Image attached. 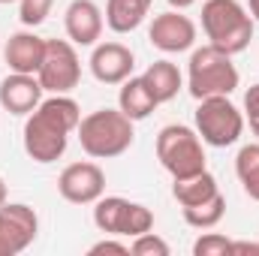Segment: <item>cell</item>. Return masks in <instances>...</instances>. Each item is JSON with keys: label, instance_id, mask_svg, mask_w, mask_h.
Listing matches in <instances>:
<instances>
[{"label": "cell", "instance_id": "cell-1", "mask_svg": "<svg viewBox=\"0 0 259 256\" xmlns=\"http://www.w3.org/2000/svg\"><path fill=\"white\" fill-rule=\"evenodd\" d=\"M81 109L69 94H52L46 97L24 121V154L33 163H55L66 154L69 136L78 130Z\"/></svg>", "mask_w": 259, "mask_h": 256}, {"label": "cell", "instance_id": "cell-2", "mask_svg": "<svg viewBox=\"0 0 259 256\" xmlns=\"http://www.w3.org/2000/svg\"><path fill=\"white\" fill-rule=\"evenodd\" d=\"M136 121H130L121 109H97L78 121V145L94 160H112L133 148Z\"/></svg>", "mask_w": 259, "mask_h": 256}, {"label": "cell", "instance_id": "cell-3", "mask_svg": "<svg viewBox=\"0 0 259 256\" xmlns=\"http://www.w3.org/2000/svg\"><path fill=\"white\" fill-rule=\"evenodd\" d=\"M202 30L208 42L226 55H241L253 39V18L238 0H205L202 3Z\"/></svg>", "mask_w": 259, "mask_h": 256}, {"label": "cell", "instance_id": "cell-4", "mask_svg": "<svg viewBox=\"0 0 259 256\" xmlns=\"http://www.w3.org/2000/svg\"><path fill=\"white\" fill-rule=\"evenodd\" d=\"M241 75L238 66L232 64V55L214 49L211 42L193 49L190 64H187V91L196 103L205 97H229L238 88Z\"/></svg>", "mask_w": 259, "mask_h": 256}, {"label": "cell", "instance_id": "cell-5", "mask_svg": "<svg viewBox=\"0 0 259 256\" xmlns=\"http://www.w3.org/2000/svg\"><path fill=\"white\" fill-rule=\"evenodd\" d=\"M157 160L172 175V181L190 178V175H199L208 169L205 166V142L187 124H169L157 133Z\"/></svg>", "mask_w": 259, "mask_h": 256}, {"label": "cell", "instance_id": "cell-6", "mask_svg": "<svg viewBox=\"0 0 259 256\" xmlns=\"http://www.w3.org/2000/svg\"><path fill=\"white\" fill-rule=\"evenodd\" d=\"M196 133L211 148H229L244 133V112L229 97H205L196 106Z\"/></svg>", "mask_w": 259, "mask_h": 256}, {"label": "cell", "instance_id": "cell-7", "mask_svg": "<svg viewBox=\"0 0 259 256\" xmlns=\"http://www.w3.org/2000/svg\"><path fill=\"white\" fill-rule=\"evenodd\" d=\"M94 226L103 235L136 238L154 229V211L142 202H130L124 196H100L94 202Z\"/></svg>", "mask_w": 259, "mask_h": 256}, {"label": "cell", "instance_id": "cell-8", "mask_svg": "<svg viewBox=\"0 0 259 256\" xmlns=\"http://www.w3.org/2000/svg\"><path fill=\"white\" fill-rule=\"evenodd\" d=\"M39 84L46 94H69L81 81V61L78 52L69 39H49L46 42V58L36 72Z\"/></svg>", "mask_w": 259, "mask_h": 256}, {"label": "cell", "instance_id": "cell-9", "mask_svg": "<svg viewBox=\"0 0 259 256\" xmlns=\"http://www.w3.org/2000/svg\"><path fill=\"white\" fill-rule=\"evenodd\" d=\"M39 235V217L24 202L0 205V256H15L27 250Z\"/></svg>", "mask_w": 259, "mask_h": 256}, {"label": "cell", "instance_id": "cell-10", "mask_svg": "<svg viewBox=\"0 0 259 256\" xmlns=\"http://www.w3.org/2000/svg\"><path fill=\"white\" fill-rule=\"evenodd\" d=\"M196 24L190 15H184V9H169L154 15L151 27H148V39L154 49L166 52V55H181L190 52L196 46Z\"/></svg>", "mask_w": 259, "mask_h": 256}, {"label": "cell", "instance_id": "cell-11", "mask_svg": "<svg viewBox=\"0 0 259 256\" xmlns=\"http://www.w3.org/2000/svg\"><path fill=\"white\" fill-rule=\"evenodd\" d=\"M58 193L72 205H94L106 193V172L91 160L69 163L58 178Z\"/></svg>", "mask_w": 259, "mask_h": 256}, {"label": "cell", "instance_id": "cell-12", "mask_svg": "<svg viewBox=\"0 0 259 256\" xmlns=\"http://www.w3.org/2000/svg\"><path fill=\"white\" fill-rule=\"evenodd\" d=\"M136 69V55L124 42H97L91 52V72L103 84H121Z\"/></svg>", "mask_w": 259, "mask_h": 256}, {"label": "cell", "instance_id": "cell-13", "mask_svg": "<svg viewBox=\"0 0 259 256\" xmlns=\"http://www.w3.org/2000/svg\"><path fill=\"white\" fill-rule=\"evenodd\" d=\"M64 27L72 46H97L106 27V15L94 0H72L64 12Z\"/></svg>", "mask_w": 259, "mask_h": 256}, {"label": "cell", "instance_id": "cell-14", "mask_svg": "<svg viewBox=\"0 0 259 256\" xmlns=\"http://www.w3.org/2000/svg\"><path fill=\"white\" fill-rule=\"evenodd\" d=\"M42 94H46V88L39 84V78L27 75V72H9L0 81V106L18 118H27L46 100Z\"/></svg>", "mask_w": 259, "mask_h": 256}, {"label": "cell", "instance_id": "cell-15", "mask_svg": "<svg viewBox=\"0 0 259 256\" xmlns=\"http://www.w3.org/2000/svg\"><path fill=\"white\" fill-rule=\"evenodd\" d=\"M46 42L42 36H36L33 30H18L6 39L3 46V61L9 66V72H27V75H36L42 58H46Z\"/></svg>", "mask_w": 259, "mask_h": 256}, {"label": "cell", "instance_id": "cell-16", "mask_svg": "<svg viewBox=\"0 0 259 256\" xmlns=\"http://www.w3.org/2000/svg\"><path fill=\"white\" fill-rule=\"evenodd\" d=\"M142 81L148 84V91L154 94V100L163 106V103H169V100H175L178 97V91L184 88V75H181V69L178 64H172V61H154V64L148 66L145 72H142Z\"/></svg>", "mask_w": 259, "mask_h": 256}, {"label": "cell", "instance_id": "cell-17", "mask_svg": "<svg viewBox=\"0 0 259 256\" xmlns=\"http://www.w3.org/2000/svg\"><path fill=\"white\" fill-rule=\"evenodd\" d=\"M160 103L154 100V94L148 91V84L142 81V75H130L127 81H121L118 91V109L127 115L130 121H145Z\"/></svg>", "mask_w": 259, "mask_h": 256}, {"label": "cell", "instance_id": "cell-18", "mask_svg": "<svg viewBox=\"0 0 259 256\" xmlns=\"http://www.w3.org/2000/svg\"><path fill=\"white\" fill-rule=\"evenodd\" d=\"M154 0H106V24L115 33H133L151 12Z\"/></svg>", "mask_w": 259, "mask_h": 256}, {"label": "cell", "instance_id": "cell-19", "mask_svg": "<svg viewBox=\"0 0 259 256\" xmlns=\"http://www.w3.org/2000/svg\"><path fill=\"white\" fill-rule=\"evenodd\" d=\"M217 193H220V184H217V178H214L208 169L199 172V175H190V178H178V181H172V196H175V202H178L181 208L202 205V202L214 199Z\"/></svg>", "mask_w": 259, "mask_h": 256}, {"label": "cell", "instance_id": "cell-20", "mask_svg": "<svg viewBox=\"0 0 259 256\" xmlns=\"http://www.w3.org/2000/svg\"><path fill=\"white\" fill-rule=\"evenodd\" d=\"M235 175H238L244 193L253 202H259V142L241 145V151L235 157Z\"/></svg>", "mask_w": 259, "mask_h": 256}, {"label": "cell", "instance_id": "cell-21", "mask_svg": "<svg viewBox=\"0 0 259 256\" xmlns=\"http://www.w3.org/2000/svg\"><path fill=\"white\" fill-rule=\"evenodd\" d=\"M181 214H184V223L187 226H193V229H214L220 220H223V214H226V196L223 193H217L214 199H208V202H202V205H193V208H181Z\"/></svg>", "mask_w": 259, "mask_h": 256}, {"label": "cell", "instance_id": "cell-22", "mask_svg": "<svg viewBox=\"0 0 259 256\" xmlns=\"http://www.w3.org/2000/svg\"><path fill=\"white\" fill-rule=\"evenodd\" d=\"M193 256H232V238L205 229L193 241Z\"/></svg>", "mask_w": 259, "mask_h": 256}, {"label": "cell", "instance_id": "cell-23", "mask_svg": "<svg viewBox=\"0 0 259 256\" xmlns=\"http://www.w3.org/2000/svg\"><path fill=\"white\" fill-rule=\"evenodd\" d=\"M130 253L133 256H169V244H166V238H160L154 229L151 232H142V235H136L133 241H130Z\"/></svg>", "mask_w": 259, "mask_h": 256}, {"label": "cell", "instance_id": "cell-24", "mask_svg": "<svg viewBox=\"0 0 259 256\" xmlns=\"http://www.w3.org/2000/svg\"><path fill=\"white\" fill-rule=\"evenodd\" d=\"M55 0H18V18L24 27H39L49 12H52Z\"/></svg>", "mask_w": 259, "mask_h": 256}, {"label": "cell", "instance_id": "cell-25", "mask_svg": "<svg viewBox=\"0 0 259 256\" xmlns=\"http://www.w3.org/2000/svg\"><path fill=\"white\" fill-rule=\"evenodd\" d=\"M244 124H250V133L259 139V81L244 94Z\"/></svg>", "mask_w": 259, "mask_h": 256}, {"label": "cell", "instance_id": "cell-26", "mask_svg": "<svg viewBox=\"0 0 259 256\" xmlns=\"http://www.w3.org/2000/svg\"><path fill=\"white\" fill-rule=\"evenodd\" d=\"M88 253H91V256H100V253H118V256H130V244H124V241H115V238H103V241L91 244V247H88Z\"/></svg>", "mask_w": 259, "mask_h": 256}, {"label": "cell", "instance_id": "cell-27", "mask_svg": "<svg viewBox=\"0 0 259 256\" xmlns=\"http://www.w3.org/2000/svg\"><path fill=\"white\" fill-rule=\"evenodd\" d=\"M232 253H259V244H250V241H232Z\"/></svg>", "mask_w": 259, "mask_h": 256}, {"label": "cell", "instance_id": "cell-28", "mask_svg": "<svg viewBox=\"0 0 259 256\" xmlns=\"http://www.w3.org/2000/svg\"><path fill=\"white\" fill-rule=\"evenodd\" d=\"M166 3H169L172 9H190V6H193L196 0H166Z\"/></svg>", "mask_w": 259, "mask_h": 256}, {"label": "cell", "instance_id": "cell-29", "mask_svg": "<svg viewBox=\"0 0 259 256\" xmlns=\"http://www.w3.org/2000/svg\"><path fill=\"white\" fill-rule=\"evenodd\" d=\"M247 12L253 21H259V0H247Z\"/></svg>", "mask_w": 259, "mask_h": 256}, {"label": "cell", "instance_id": "cell-30", "mask_svg": "<svg viewBox=\"0 0 259 256\" xmlns=\"http://www.w3.org/2000/svg\"><path fill=\"white\" fill-rule=\"evenodd\" d=\"M6 196H9V190H6V181H3V178H0V205H3V202H6Z\"/></svg>", "mask_w": 259, "mask_h": 256}, {"label": "cell", "instance_id": "cell-31", "mask_svg": "<svg viewBox=\"0 0 259 256\" xmlns=\"http://www.w3.org/2000/svg\"><path fill=\"white\" fill-rule=\"evenodd\" d=\"M0 3H18V0H0Z\"/></svg>", "mask_w": 259, "mask_h": 256}]
</instances>
